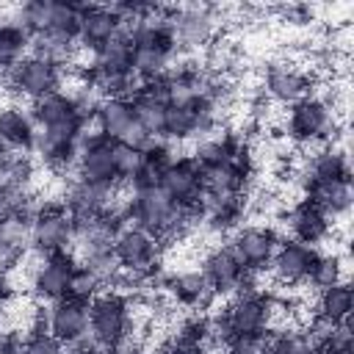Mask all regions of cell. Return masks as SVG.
Wrapping results in <instances>:
<instances>
[{
    "instance_id": "cell-1",
    "label": "cell",
    "mask_w": 354,
    "mask_h": 354,
    "mask_svg": "<svg viewBox=\"0 0 354 354\" xmlns=\"http://www.w3.org/2000/svg\"><path fill=\"white\" fill-rule=\"evenodd\" d=\"M130 301L116 290H102L88 301V340L100 351H113L130 337Z\"/></svg>"
},
{
    "instance_id": "cell-2",
    "label": "cell",
    "mask_w": 354,
    "mask_h": 354,
    "mask_svg": "<svg viewBox=\"0 0 354 354\" xmlns=\"http://www.w3.org/2000/svg\"><path fill=\"white\" fill-rule=\"evenodd\" d=\"M163 19L171 28L174 50H199V47H207L216 39L218 17H216L213 6L194 3V6L163 8Z\"/></svg>"
},
{
    "instance_id": "cell-3",
    "label": "cell",
    "mask_w": 354,
    "mask_h": 354,
    "mask_svg": "<svg viewBox=\"0 0 354 354\" xmlns=\"http://www.w3.org/2000/svg\"><path fill=\"white\" fill-rule=\"evenodd\" d=\"M335 133H337V119H335V108L326 100L310 94V97L290 105L288 136L293 141H299V144H318V141L335 144Z\"/></svg>"
},
{
    "instance_id": "cell-4",
    "label": "cell",
    "mask_w": 354,
    "mask_h": 354,
    "mask_svg": "<svg viewBox=\"0 0 354 354\" xmlns=\"http://www.w3.org/2000/svg\"><path fill=\"white\" fill-rule=\"evenodd\" d=\"M124 221L136 224L147 232H152L155 238H160L169 224L177 216V205L169 199V194L160 185H149V188H133V194L124 202Z\"/></svg>"
},
{
    "instance_id": "cell-5",
    "label": "cell",
    "mask_w": 354,
    "mask_h": 354,
    "mask_svg": "<svg viewBox=\"0 0 354 354\" xmlns=\"http://www.w3.org/2000/svg\"><path fill=\"white\" fill-rule=\"evenodd\" d=\"M6 86L14 94L36 102V100L58 91V86H61V64L30 53V55H25L19 64H14L6 72Z\"/></svg>"
},
{
    "instance_id": "cell-6",
    "label": "cell",
    "mask_w": 354,
    "mask_h": 354,
    "mask_svg": "<svg viewBox=\"0 0 354 354\" xmlns=\"http://www.w3.org/2000/svg\"><path fill=\"white\" fill-rule=\"evenodd\" d=\"M91 119H94L97 136H102L108 141H127L133 147H144L147 141H152V136L136 122L130 97H105V100H100Z\"/></svg>"
},
{
    "instance_id": "cell-7",
    "label": "cell",
    "mask_w": 354,
    "mask_h": 354,
    "mask_svg": "<svg viewBox=\"0 0 354 354\" xmlns=\"http://www.w3.org/2000/svg\"><path fill=\"white\" fill-rule=\"evenodd\" d=\"M224 315L235 337H266V332L274 326L277 304L257 290H238Z\"/></svg>"
},
{
    "instance_id": "cell-8",
    "label": "cell",
    "mask_w": 354,
    "mask_h": 354,
    "mask_svg": "<svg viewBox=\"0 0 354 354\" xmlns=\"http://www.w3.org/2000/svg\"><path fill=\"white\" fill-rule=\"evenodd\" d=\"M72 235H75V221L66 213L64 205H44L39 210H33L30 218V249L36 254H55V252H66L72 246Z\"/></svg>"
},
{
    "instance_id": "cell-9",
    "label": "cell",
    "mask_w": 354,
    "mask_h": 354,
    "mask_svg": "<svg viewBox=\"0 0 354 354\" xmlns=\"http://www.w3.org/2000/svg\"><path fill=\"white\" fill-rule=\"evenodd\" d=\"M227 246L232 249L238 263L249 274H254V271H266L271 266L274 252L279 246V235L266 224H243V227H235L232 241Z\"/></svg>"
},
{
    "instance_id": "cell-10",
    "label": "cell",
    "mask_w": 354,
    "mask_h": 354,
    "mask_svg": "<svg viewBox=\"0 0 354 354\" xmlns=\"http://www.w3.org/2000/svg\"><path fill=\"white\" fill-rule=\"evenodd\" d=\"M216 116H218V108L207 97H202L196 102H185V105H169L166 116H163L160 138L185 141L194 136H207L216 127Z\"/></svg>"
},
{
    "instance_id": "cell-11",
    "label": "cell",
    "mask_w": 354,
    "mask_h": 354,
    "mask_svg": "<svg viewBox=\"0 0 354 354\" xmlns=\"http://www.w3.org/2000/svg\"><path fill=\"white\" fill-rule=\"evenodd\" d=\"M77 268V260L72 252H55V254H44L33 271H30V288L33 296L41 301H58L66 296L69 290V279Z\"/></svg>"
},
{
    "instance_id": "cell-12",
    "label": "cell",
    "mask_w": 354,
    "mask_h": 354,
    "mask_svg": "<svg viewBox=\"0 0 354 354\" xmlns=\"http://www.w3.org/2000/svg\"><path fill=\"white\" fill-rule=\"evenodd\" d=\"M44 326L64 346L80 343L88 337V304H83L72 296L50 301V307L44 313Z\"/></svg>"
},
{
    "instance_id": "cell-13",
    "label": "cell",
    "mask_w": 354,
    "mask_h": 354,
    "mask_svg": "<svg viewBox=\"0 0 354 354\" xmlns=\"http://www.w3.org/2000/svg\"><path fill=\"white\" fill-rule=\"evenodd\" d=\"M160 188L169 194V199L177 207H199L205 199V185H202V169L196 166L194 158H174L160 180Z\"/></svg>"
},
{
    "instance_id": "cell-14",
    "label": "cell",
    "mask_w": 354,
    "mask_h": 354,
    "mask_svg": "<svg viewBox=\"0 0 354 354\" xmlns=\"http://www.w3.org/2000/svg\"><path fill=\"white\" fill-rule=\"evenodd\" d=\"M116 185H100V183H86V180H75L66 191L64 207L72 216V221H88L97 218L108 210H116Z\"/></svg>"
},
{
    "instance_id": "cell-15",
    "label": "cell",
    "mask_w": 354,
    "mask_h": 354,
    "mask_svg": "<svg viewBox=\"0 0 354 354\" xmlns=\"http://www.w3.org/2000/svg\"><path fill=\"white\" fill-rule=\"evenodd\" d=\"M263 88L274 102L293 105V102L310 97L313 77L290 61H271L266 66V75H263Z\"/></svg>"
},
{
    "instance_id": "cell-16",
    "label": "cell",
    "mask_w": 354,
    "mask_h": 354,
    "mask_svg": "<svg viewBox=\"0 0 354 354\" xmlns=\"http://www.w3.org/2000/svg\"><path fill=\"white\" fill-rule=\"evenodd\" d=\"M116 260L122 268H136V271H147L155 266V257H158V238L136 224H124L113 243H111Z\"/></svg>"
},
{
    "instance_id": "cell-17",
    "label": "cell",
    "mask_w": 354,
    "mask_h": 354,
    "mask_svg": "<svg viewBox=\"0 0 354 354\" xmlns=\"http://www.w3.org/2000/svg\"><path fill=\"white\" fill-rule=\"evenodd\" d=\"M77 180L100 183V185H116V166H113V141L94 136L88 141H80L77 149Z\"/></svg>"
},
{
    "instance_id": "cell-18",
    "label": "cell",
    "mask_w": 354,
    "mask_h": 354,
    "mask_svg": "<svg viewBox=\"0 0 354 354\" xmlns=\"http://www.w3.org/2000/svg\"><path fill=\"white\" fill-rule=\"evenodd\" d=\"M199 271L210 282L213 293H238L243 288L246 277H249V271L238 263V257L232 254V249L230 246H221V243L205 252Z\"/></svg>"
},
{
    "instance_id": "cell-19",
    "label": "cell",
    "mask_w": 354,
    "mask_h": 354,
    "mask_svg": "<svg viewBox=\"0 0 354 354\" xmlns=\"http://www.w3.org/2000/svg\"><path fill=\"white\" fill-rule=\"evenodd\" d=\"M315 246H307V243H299L293 238L288 241H279L277 252H274V260H271V274L285 282V285H299L310 277V268H313V260H315Z\"/></svg>"
},
{
    "instance_id": "cell-20",
    "label": "cell",
    "mask_w": 354,
    "mask_h": 354,
    "mask_svg": "<svg viewBox=\"0 0 354 354\" xmlns=\"http://www.w3.org/2000/svg\"><path fill=\"white\" fill-rule=\"evenodd\" d=\"M207 80H210V75L205 69L185 64V66L169 69L160 77V91L169 105H185V102H196L207 94Z\"/></svg>"
},
{
    "instance_id": "cell-21",
    "label": "cell",
    "mask_w": 354,
    "mask_h": 354,
    "mask_svg": "<svg viewBox=\"0 0 354 354\" xmlns=\"http://www.w3.org/2000/svg\"><path fill=\"white\" fill-rule=\"evenodd\" d=\"M119 33H122V19L116 17V11L111 6H83L77 41L86 50L94 53L102 44H108L111 39H116Z\"/></svg>"
},
{
    "instance_id": "cell-22",
    "label": "cell",
    "mask_w": 354,
    "mask_h": 354,
    "mask_svg": "<svg viewBox=\"0 0 354 354\" xmlns=\"http://www.w3.org/2000/svg\"><path fill=\"white\" fill-rule=\"evenodd\" d=\"M288 227H290V235L293 241L299 243H307V246H315L321 243L329 232H332V218L313 202V199H301L290 207L288 213Z\"/></svg>"
},
{
    "instance_id": "cell-23",
    "label": "cell",
    "mask_w": 354,
    "mask_h": 354,
    "mask_svg": "<svg viewBox=\"0 0 354 354\" xmlns=\"http://www.w3.org/2000/svg\"><path fill=\"white\" fill-rule=\"evenodd\" d=\"M249 155L224 166H210L202 169V185L205 196H243L246 183H249Z\"/></svg>"
},
{
    "instance_id": "cell-24",
    "label": "cell",
    "mask_w": 354,
    "mask_h": 354,
    "mask_svg": "<svg viewBox=\"0 0 354 354\" xmlns=\"http://www.w3.org/2000/svg\"><path fill=\"white\" fill-rule=\"evenodd\" d=\"M133 102V113H136V122L152 136V138H160L163 133V116H166V97L160 91V80L155 83H138L136 94L130 97Z\"/></svg>"
},
{
    "instance_id": "cell-25",
    "label": "cell",
    "mask_w": 354,
    "mask_h": 354,
    "mask_svg": "<svg viewBox=\"0 0 354 354\" xmlns=\"http://www.w3.org/2000/svg\"><path fill=\"white\" fill-rule=\"evenodd\" d=\"M0 144L6 152H28L36 147V124L30 113L17 105L0 108Z\"/></svg>"
},
{
    "instance_id": "cell-26",
    "label": "cell",
    "mask_w": 354,
    "mask_h": 354,
    "mask_svg": "<svg viewBox=\"0 0 354 354\" xmlns=\"http://www.w3.org/2000/svg\"><path fill=\"white\" fill-rule=\"evenodd\" d=\"M166 288H169V293H171V299H174L177 304L191 307V310H202V307H207V304L213 301V296H216L213 288H210V282L205 279V274L196 271V268H191V271H180V274L169 277Z\"/></svg>"
},
{
    "instance_id": "cell-27",
    "label": "cell",
    "mask_w": 354,
    "mask_h": 354,
    "mask_svg": "<svg viewBox=\"0 0 354 354\" xmlns=\"http://www.w3.org/2000/svg\"><path fill=\"white\" fill-rule=\"evenodd\" d=\"M307 199H313L329 218H337V216H346L348 207H351V180L348 177H340V180H324V183H313L307 188Z\"/></svg>"
},
{
    "instance_id": "cell-28",
    "label": "cell",
    "mask_w": 354,
    "mask_h": 354,
    "mask_svg": "<svg viewBox=\"0 0 354 354\" xmlns=\"http://www.w3.org/2000/svg\"><path fill=\"white\" fill-rule=\"evenodd\" d=\"M348 177V155L346 149H340L337 144H326L324 149H318L310 160H307V171H304V185L310 188L313 183H324V180H340Z\"/></svg>"
},
{
    "instance_id": "cell-29",
    "label": "cell",
    "mask_w": 354,
    "mask_h": 354,
    "mask_svg": "<svg viewBox=\"0 0 354 354\" xmlns=\"http://www.w3.org/2000/svg\"><path fill=\"white\" fill-rule=\"evenodd\" d=\"M133 44L124 33L94 50V64L88 72L94 75H133Z\"/></svg>"
},
{
    "instance_id": "cell-30",
    "label": "cell",
    "mask_w": 354,
    "mask_h": 354,
    "mask_svg": "<svg viewBox=\"0 0 354 354\" xmlns=\"http://www.w3.org/2000/svg\"><path fill=\"white\" fill-rule=\"evenodd\" d=\"M246 158V147L235 138V136H213V138H202L194 149V160L199 169H210V166H224L232 160Z\"/></svg>"
},
{
    "instance_id": "cell-31",
    "label": "cell",
    "mask_w": 354,
    "mask_h": 354,
    "mask_svg": "<svg viewBox=\"0 0 354 354\" xmlns=\"http://www.w3.org/2000/svg\"><path fill=\"white\" fill-rule=\"evenodd\" d=\"M141 149H144V160H141L138 174L133 177V188H149V185H160V180H163V174H166V169H169V163L174 160L171 149H169V147H166L160 138L147 141Z\"/></svg>"
},
{
    "instance_id": "cell-32",
    "label": "cell",
    "mask_w": 354,
    "mask_h": 354,
    "mask_svg": "<svg viewBox=\"0 0 354 354\" xmlns=\"http://www.w3.org/2000/svg\"><path fill=\"white\" fill-rule=\"evenodd\" d=\"M177 53L171 47H133V77L138 83H155L169 72Z\"/></svg>"
},
{
    "instance_id": "cell-33",
    "label": "cell",
    "mask_w": 354,
    "mask_h": 354,
    "mask_svg": "<svg viewBox=\"0 0 354 354\" xmlns=\"http://www.w3.org/2000/svg\"><path fill=\"white\" fill-rule=\"evenodd\" d=\"M199 213L210 221L213 230H232L243 216V196H205Z\"/></svg>"
},
{
    "instance_id": "cell-34",
    "label": "cell",
    "mask_w": 354,
    "mask_h": 354,
    "mask_svg": "<svg viewBox=\"0 0 354 354\" xmlns=\"http://www.w3.org/2000/svg\"><path fill=\"white\" fill-rule=\"evenodd\" d=\"M351 307H354V293L348 282H337L321 290L318 296V313L321 318H329L332 324H343L351 318Z\"/></svg>"
},
{
    "instance_id": "cell-35",
    "label": "cell",
    "mask_w": 354,
    "mask_h": 354,
    "mask_svg": "<svg viewBox=\"0 0 354 354\" xmlns=\"http://www.w3.org/2000/svg\"><path fill=\"white\" fill-rule=\"evenodd\" d=\"M80 14L83 6L77 3H50V14H47V33L66 39V41H77V30H80Z\"/></svg>"
},
{
    "instance_id": "cell-36",
    "label": "cell",
    "mask_w": 354,
    "mask_h": 354,
    "mask_svg": "<svg viewBox=\"0 0 354 354\" xmlns=\"http://www.w3.org/2000/svg\"><path fill=\"white\" fill-rule=\"evenodd\" d=\"M241 61V50L235 41L224 39V36H216L210 44H207V53H205V72L207 75H218V77H227V72L232 66H238Z\"/></svg>"
},
{
    "instance_id": "cell-37",
    "label": "cell",
    "mask_w": 354,
    "mask_h": 354,
    "mask_svg": "<svg viewBox=\"0 0 354 354\" xmlns=\"http://www.w3.org/2000/svg\"><path fill=\"white\" fill-rule=\"evenodd\" d=\"M318 290L329 288V285H337V282H346V257L337 254V252H326V254H315L313 260V268H310V277H307Z\"/></svg>"
},
{
    "instance_id": "cell-38",
    "label": "cell",
    "mask_w": 354,
    "mask_h": 354,
    "mask_svg": "<svg viewBox=\"0 0 354 354\" xmlns=\"http://www.w3.org/2000/svg\"><path fill=\"white\" fill-rule=\"evenodd\" d=\"M30 47V39L11 22H0V72L6 75L14 64L25 58V50Z\"/></svg>"
},
{
    "instance_id": "cell-39",
    "label": "cell",
    "mask_w": 354,
    "mask_h": 354,
    "mask_svg": "<svg viewBox=\"0 0 354 354\" xmlns=\"http://www.w3.org/2000/svg\"><path fill=\"white\" fill-rule=\"evenodd\" d=\"M30 180H33V163L19 152H6L0 160V185L28 191Z\"/></svg>"
},
{
    "instance_id": "cell-40",
    "label": "cell",
    "mask_w": 354,
    "mask_h": 354,
    "mask_svg": "<svg viewBox=\"0 0 354 354\" xmlns=\"http://www.w3.org/2000/svg\"><path fill=\"white\" fill-rule=\"evenodd\" d=\"M47 14H50V0H30L14 11L11 25H17L28 39H33L47 28Z\"/></svg>"
},
{
    "instance_id": "cell-41",
    "label": "cell",
    "mask_w": 354,
    "mask_h": 354,
    "mask_svg": "<svg viewBox=\"0 0 354 354\" xmlns=\"http://www.w3.org/2000/svg\"><path fill=\"white\" fill-rule=\"evenodd\" d=\"M144 160V149L133 147L127 141H113V166H116V177L133 183V177L138 174Z\"/></svg>"
},
{
    "instance_id": "cell-42",
    "label": "cell",
    "mask_w": 354,
    "mask_h": 354,
    "mask_svg": "<svg viewBox=\"0 0 354 354\" xmlns=\"http://www.w3.org/2000/svg\"><path fill=\"white\" fill-rule=\"evenodd\" d=\"M80 266H83V268H88V271L102 282V288H105V285H113V282H116V277H119V271H122V266H119V260H116L113 249L94 252V254L83 257V260H80Z\"/></svg>"
},
{
    "instance_id": "cell-43",
    "label": "cell",
    "mask_w": 354,
    "mask_h": 354,
    "mask_svg": "<svg viewBox=\"0 0 354 354\" xmlns=\"http://www.w3.org/2000/svg\"><path fill=\"white\" fill-rule=\"evenodd\" d=\"M174 340H177V343H185V346H194V348H210L207 315H191V318L180 321Z\"/></svg>"
},
{
    "instance_id": "cell-44",
    "label": "cell",
    "mask_w": 354,
    "mask_h": 354,
    "mask_svg": "<svg viewBox=\"0 0 354 354\" xmlns=\"http://www.w3.org/2000/svg\"><path fill=\"white\" fill-rule=\"evenodd\" d=\"M100 293H102V282H100L88 268L77 266L75 274H72V279H69V290H66V296H72V299L88 304V301L97 299Z\"/></svg>"
},
{
    "instance_id": "cell-45",
    "label": "cell",
    "mask_w": 354,
    "mask_h": 354,
    "mask_svg": "<svg viewBox=\"0 0 354 354\" xmlns=\"http://www.w3.org/2000/svg\"><path fill=\"white\" fill-rule=\"evenodd\" d=\"M313 348L307 346L301 332L293 329H282L277 337L266 340V354H310Z\"/></svg>"
},
{
    "instance_id": "cell-46",
    "label": "cell",
    "mask_w": 354,
    "mask_h": 354,
    "mask_svg": "<svg viewBox=\"0 0 354 354\" xmlns=\"http://www.w3.org/2000/svg\"><path fill=\"white\" fill-rule=\"evenodd\" d=\"M22 354H64V343L55 340L47 329H33L25 335V340H19Z\"/></svg>"
},
{
    "instance_id": "cell-47",
    "label": "cell",
    "mask_w": 354,
    "mask_h": 354,
    "mask_svg": "<svg viewBox=\"0 0 354 354\" xmlns=\"http://www.w3.org/2000/svg\"><path fill=\"white\" fill-rule=\"evenodd\" d=\"M326 348H329V351H335V354H351V348H354V332H351V321L335 324V329H332V337H329Z\"/></svg>"
},
{
    "instance_id": "cell-48",
    "label": "cell",
    "mask_w": 354,
    "mask_h": 354,
    "mask_svg": "<svg viewBox=\"0 0 354 354\" xmlns=\"http://www.w3.org/2000/svg\"><path fill=\"white\" fill-rule=\"evenodd\" d=\"M224 354H266V337H232Z\"/></svg>"
},
{
    "instance_id": "cell-49",
    "label": "cell",
    "mask_w": 354,
    "mask_h": 354,
    "mask_svg": "<svg viewBox=\"0 0 354 354\" xmlns=\"http://www.w3.org/2000/svg\"><path fill=\"white\" fill-rule=\"evenodd\" d=\"M64 354H102L91 340H80V343H72L64 348Z\"/></svg>"
},
{
    "instance_id": "cell-50",
    "label": "cell",
    "mask_w": 354,
    "mask_h": 354,
    "mask_svg": "<svg viewBox=\"0 0 354 354\" xmlns=\"http://www.w3.org/2000/svg\"><path fill=\"white\" fill-rule=\"evenodd\" d=\"M8 299H11V279L6 271H0V310L8 304Z\"/></svg>"
},
{
    "instance_id": "cell-51",
    "label": "cell",
    "mask_w": 354,
    "mask_h": 354,
    "mask_svg": "<svg viewBox=\"0 0 354 354\" xmlns=\"http://www.w3.org/2000/svg\"><path fill=\"white\" fill-rule=\"evenodd\" d=\"M0 354H22V348H19V337L6 335V340L0 343Z\"/></svg>"
},
{
    "instance_id": "cell-52",
    "label": "cell",
    "mask_w": 354,
    "mask_h": 354,
    "mask_svg": "<svg viewBox=\"0 0 354 354\" xmlns=\"http://www.w3.org/2000/svg\"><path fill=\"white\" fill-rule=\"evenodd\" d=\"M310 354H335V351H329V348H315V351H310Z\"/></svg>"
},
{
    "instance_id": "cell-53",
    "label": "cell",
    "mask_w": 354,
    "mask_h": 354,
    "mask_svg": "<svg viewBox=\"0 0 354 354\" xmlns=\"http://www.w3.org/2000/svg\"><path fill=\"white\" fill-rule=\"evenodd\" d=\"M3 224H6V216L0 213V232H3Z\"/></svg>"
},
{
    "instance_id": "cell-54",
    "label": "cell",
    "mask_w": 354,
    "mask_h": 354,
    "mask_svg": "<svg viewBox=\"0 0 354 354\" xmlns=\"http://www.w3.org/2000/svg\"><path fill=\"white\" fill-rule=\"evenodd\" d=\"M102 354H122V351H119V348H113V351H102Z\"/></svg>"
},
{
    "instance_id": "cell-55",
    "label": "cell",
    "mask_w": 354,
    "mask_h": 354,
    "mask_svg": "<svg viewBox=\"0 0 354 354\" xmlns=\"http://www.w3.org/2000/svg\"><path fill=\"white\" fill-rule=\"evenodd\" d=\"M3 80H6V77H0V83H3Z\"/></svg>"
}]
</instances>
